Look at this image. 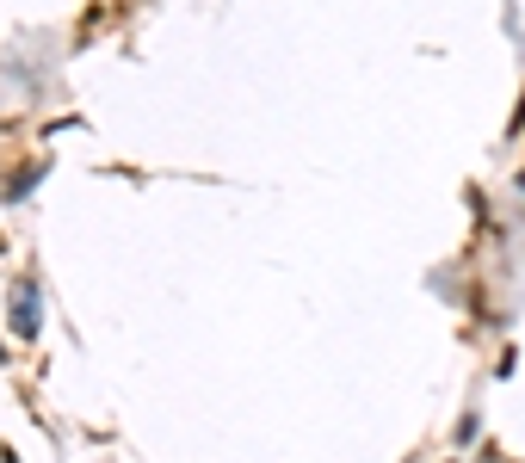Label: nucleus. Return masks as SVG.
<instances>
[{
  "label": "nucleus",
  "instance_id": "f257e3e1",
  "mask_svg": "<svg viewBox=\"0 0 525 463\" xmlns=\"http://www.w3.org/2000/svg\"><path fill=\"white\" fill-rule=\"evenodd\" d=\"M38 322H44V315H38V291H31V284H19V291H13V334L31 340V334H38Z\"/></svg>",
  "mask_w": 525,
  "mask_h": 463
}]
</instances>
